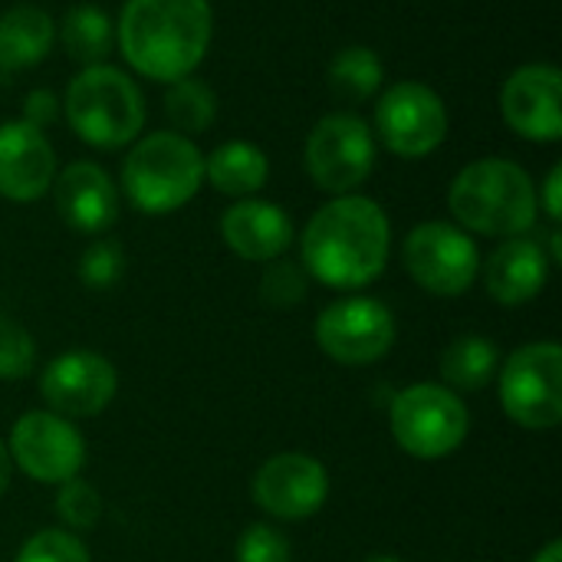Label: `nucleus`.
Segmentation results:
<instances>
[{
    "label": "nucleus",
    "mask_w": 562,
    "mask_h": 562,
    "mask_svg": "<svg viewBox=\"0 0 562 562\" xmlns=\"http://www.w3.org/2000/svg\"><path fill=\"white\" fill-rule=\"evenodd\" d=\"M66 119L72 132L95 148H119L138 138L145 99L115 66H86L66 89Z\"/></svg>",
    "instance_id": "nucleus-5"
},
{
    "label": "nucleus",
    "mask_w": 562,
    "mask_h": 562,
    "mask_svg": "<svg viewBox=\"0 0 562 562\" xmlns=\"http://www.w3.org/2000/svg\"><path fill=\"white\" fill-rule=\"evenodd\" d=\"M501 405L527 431H553L562 422L560 342H527L501 369Z\"/></svg>",
    "instance_id": "nucleus-7"
},
{
    "label": "nucleus",
    "mask_w": 562,
    "mask_h": 562,
    "mask_svg": "<svg viewBox=\"0 0 562 562\" xmlns=\"http://www.w3.org/2000/svg\"><path fill=\"white\" fill-rule=\"evenodd\" d=\"M119 392L115 366L92 349H69L56 356L40 375L43 402L63 418H95Z\"/></svg>",
    "instance_id": "nucleus-13"
},
{
    "label": "nucleus",
    "mask_w": 562,
    "mask_h": 562,
    "mask_svg": "<svg viewBox=\"0 0 562 562\" xmlns=\"http://www.w3.org/2000/svg\"><path fill=\"white\" fill-rule=\"evenodd\" d=\"M530 562H562V543L560 540H550Z\"/></svg>",
    "instance_id": "nucleus-35"
},
{
    "label": "nucleus",
    "mask_w": 562,
    "mask_h": 562,
    "mask_svg": "<svg viewBox=\"0 0 562 562\" xmlns=\"http://www.w3.org/2000/svg\"><path fill=\"white\" fill-rule=\"evenodd\" d=\"M13 562H92L89 560V550L82 547L79 537H72L69 530H40L33 533Z\"/></svg>",
    "instance_id": "nucleus-29"
},
{
    "label": "nucleus",
    "mask_w": 562,
    "mask_h": 562,
    "mask_svg": "<svg viewBox=\"0 0 562 562\" xmlns=\"http://www.w3.org/2000/svg\"><path fill=\"white\" fill-rule=\"evenodd\" d=\"M56 181V211L79 234H102L119 217V194L112 178L92 165L76 161Z\"/></svg>",
    "instance_id": "nucleus-17"
},
{
    "label": "nucleus",
    "mask_w": 562,
    "mask_h": 562,
    "mask_svg": "<svg viewBox=\"0 0 562 562\" xmlns=\"http://www.w3.org/2000/svg\"><path fill=\"white\" fill-rule=\"evenodd\" d=\"M56 112H59L56 95H53L49 89H36V92H30V95H26L23 122H30V125H36V128H43V125H49V122L56 119Z\"/></svg>",
    "instance_id": "nucleus-32"
},
{
    "label": "nucleus",
    "mask_w": 562,
    "mask_h": 562,
    "mask_svg": "<svg viewBox=\"0 0 562 562\" xmlns=\"http://www.w3.org/2000/svg\"><path fill=\"white\" fill-rule=\"evenodd\" d=\"M395 316L372 296H346L316 316V346L342 366H372L395 346Z\"/></svg>",
    "instance_id": "nucleus-10"
},
{
    "label": "nucleus",
    "mask_w": 562,
    "mask_h": 562,
    "mask_svg": "<svg viewBox=\"0 0 562 562\" xmlns=\"http://www.w3.org/2000/svg\"><path fill=\"white\" fill-rule=\"evenodd\" d=\"M10 481H13V461H10V451H7V445L0 441V497L10 491Z\"/></svg>",
    "instance_id": "nucleus-34"
},
{
    "label": "nucleus",
    "mask_w": 562,
    "mask_h": 562,
    "mask_svg": "<svg viewBox=\"0 0 562 562\" xmlns=\"http://www.w3.org/2000/svg\"><path fill=\"white\" fill-rule=\"evenodd\" d=\"M165 115L171 119L178 135H198V132L211 128V122L217 115V99L207 82L184 76V79L171 82V89L165 95Z\"/></svg>",
    "instance_id": "nucleus-25"
},
{
    "label": "nucleus",
    "mask_w": 562,
    "mask_h": 562,
    "mask_svg": "<svg viewBox=\"0 0 562 562\" xmlns=\"http://www.w3.org/2000/svg\"><path fill=\"white\" fill-rule=\"evenodd\" d=\"M550 277V257L537 240L507 237L484 263V286L501 306H524L537 300Z\"/></svg>",
    "instance_id": "nucleus-19"
},
{
    "label": "nucleus",
    "mask_w": 562,
    "mask_h": 562,
    "mask_svg": "<svg viewBox=\"0 0 562 562\" xmlns=\"http://www.w3.org/2000/svg\"><path fill=\"white\" fill-rule=\"evenodd\" d=\"M56 40V23L40 7H13L0 16V69L16 72L46 59Z\"/></svg>",
    "instance_id": "nucleus-20"
},
{
    "label": "nucleus",
    "mask_w": 562,
    "mask_h": 562,
    "mask_svg": "<svg viewBox=\"0 0 562 562\" xmlns=\"http://www.w3.org/2000/svg\"><path fill=\"white\" fill-rule=\"evenodd\" d=\"M504 122L530 142L562 138V76L550 63L520 66L501 89Z\"/></svg>",
    "instance_id": "nucleus-15"
},
{
    "label": "nucleus",
    "mask_w": 562,
    "mask_h": 562,
    "mask_svg": "<svg viewBox=\"0 0 562 562\" xmlns=\"http://www.w3.org/2000/svg\"><path fill=\"white\" fill-rule=\"evenodd\" d=\"M560 184H562V168H560V165H557V168L550 171V178H547V184H543V207H547V214H550V221H560V217H562Z\"/></svg>",
    "instance_id": "nucleus-33"
},
{
    "label": "nucleus",
    "mask_w": 562,
    "mask_h": 562,
    "mask_svg": "<svg viewBox=\"0 0 562 562\" xmlns=\"http://www.w3.org/2000/svg\"><path fill=\"white\" fill-rule=\"evenodd\" d=\"M375 128L389 151L402 158H425L445 142L448 112L431 86L398 82L379 99Z\"/></svg>",
    "instance_id": "nucleus-12"
},
{
    "label": "nucleus",
    "mask_w": 562,
    "mask_h": 562,
    "mask_svg": "<svg viewBox=\"0 0 562 562\" xmlns=\"http://www.w3.org/2000/svg\"><path fill=\"white\" fill-rule=\"evenodd\" d=\"M211 43L207 0H128L119 16L122 56L155 82H178L198 69Z\"/></svg>",
    "instance_id": "nucleus-2"
},
{
    "label": "nucleus",
    "mask_w": 562,
    "mask_h": 562,
    "mask_svg": "<svg viewBox=\"0 0 562 562\" xmlns=\"http://www.w3.org/2000/svg\"><path fill=\"white\" fill-rule=\"evenodd\" d=\"M389 425L395 445L405 454L418 461H441L464 445L471 431V415L458 392H451L448 385L418 382L395 395Z\"/></svg>",
    "instance_id": "nucleus-6"
},
{
    "label": "nucleus",
    "mask_w": 562,
    "mask_h": 562,
    "mask_svg": "<svg viewBox=\"0 0 562 562\" xmlns=\"http://www.w3.org/2000/svg\"><path fill=\"white\" fill-rule=\"evenodd\" d=\"M375 168L372 128L352 112H333L316 122L306 142V171L329 194H352Z\"/></svg>",
    "instance_id": "nucleus-9"
},
{
    "label": "nucleus",
    "mask_w": 562,
    "mask_h": 562,
    "mask_svg": "<svg viewBox=\"0 0 562 562\" xmlns=\"http://www.w3.org/2000/svg\"><path fill=\"white\" fill-rule=\"evenodd\" d=\"M329 497L326 468L300 451H283L263 461L254 477V501L277 520H306L323 510Z\"/></svg>",
    "instance_id": "nucleus-14"
},
{
    "label": "nucleus",
    "mask_w": 562,
    "mask_h": 562,
    "mask_svg": "<svg viewBox=\"0 0 562 562\" xmlns=\"http://www.w3.org/2000/svg\"><path fill=\"white\" fill-rule=\"evenodd\" d=\"M402 260L412 280L435 296H461L474 286L481 273L477 244L448 221L418 224L405 237Z\"/></svg>",
    "instance_id": "nucleus-8"
},
{
    "label": "nucleus",
    "mask_w": 562,
    "mask_h": 562,
    "mask_svg": "<svg viewBox=\"0 0 562 562\" xmlns=\"http://www.w3.org/2000/svg\"><path fill=\"white\" fill-rule=\"evenodd\" d=\"M329 86L346 102H366L382 86V59L369 46H346L329 63Z\"/></svg>",
    "instance_id": "nucleus-24"
},
{
    "label": "nucleus",
    "mask_w": 562,
    "mask_h": 562,
    "mask_svg": "<svg viewBox=\"0 0 562 562\" xmlns=\"http://www.w3.org/2000/svg\"><path fill=\"white\" fill-rule=\"evenodd\" d=\"M122 270H125V257H122V247L112 240H99L79 257V280L89 290L115 286L122 280Z\"/></svg>",
    "instance_id": "nucleus-31"
},
{
    "label": "nucleus",
    "mask_w": 562,
    "mask_h": 562,
    "mask_svg": "<svg viewBox=\"0 0 562 562\" xmlns=\"http://www.w3.org/2000/svg\"><path fill=\"white\" fill-rule=\"evenodd\" d=\"M537 201L530 175L507 158L468 165L448 191V207L458 224L484 237L527 234L537 224Z\"/></svg>",
    "instance_id": "nucleus-3"
},
{
    "label": "nucleus",
    "mask_w": 562,
    "mask_h": 562,
    "mask_svg": "<svg viewBox=\"0 0 562 562\" xmlns=\"http://www.w3.org/2000/svg\"><path fill=\"white\" fill-rule=\"evenodd\" d=\"M270 161L267 155L250 142H227L214 148V155L204 161V178L214 191L227 198H250L267 184Z\"/></svg>",
    "instance_id": "nucleus-21"
},
{
    "label": "nucleus",
    "mask_w": 562,
    "mask_h": 562,
    "mask_svg": "<svg viewBox=\"0 0 562 562\" xmlns=\"http://www.w3.org/2000/svg\"><path fill=\"white\" fill-rule=\"evenodd\" d=\"M63 46L82 66H102L112 49V20L99 7H72L63 20Z\"/></svg>",
    "instance_id": "nucleus-23"
},
{
    "label": "nucleus",
    "mask_w": 562,
    "mask_h": 562,
    "mask_svg": "<svg viewBox=\"0 0 562 562\" xmlns=\"http://www.w3.org/2000/svg\"><path fill=\"white\" fill-rule=\"evenodd\" d=\"M237 562H290L293 560V547L286 540V533H280L270 524H254L240 533L237 550H234Z\"/></svg>",
    "instance_id": "nucleus-30"
},
{
    "label": "nucleus",
    "mask_w": 562,
    "mask_h": 562,
    "mask_svg": "<svg viewBox=\"0 0 562 562\" xmlns=\"http://www.w3.org/2000/svg\"><path fill=\"white\" fill-rule=\"evenodd\" d=\"M221 237L224 244L254 263H270L286 254L293 244V221L283 207L270 201H237L221 217Z\"/></svg>",
    "instance_id": "nucleus-18"
},
{
    "label": "nucleus",
    "mask_w": 562,
    "mask_h": 562,
    "mask_svg": "<svg viewBox=\"0 0 562 562\" xmlns=\"http://www.w3.org/2000/svg\"><path fill=\"white\" fill-rule=\"evenodd\" d=\"M204 181V155L188 135L151 132L125 158L122 184L128 201L145 214L184 207Z\"/></svg>",
    "instance_id": "nucleus-4"
},
{
    "label": "nucleus",
    "mask_w": 562,
    "mask_h": 562,
    "mask_svg": "<svg viewBox=\"0 0 562 562\" xmlns=\"http://www.w3.org/2000/svg\"><path fill=\"white\" fill-rule=\"evenodd\" d=\"M310 280L306 270L293 260H270L260 277V300L273 310H293L306 300Z\"/></svg>",
    "instance_id": "nucleus-26"
},
{
    "label": "nucleus",
    "mask_w": 562,
    "mask_h": 562,
    "mask_svg": "<svg viewBox=\"0 0 562 562\" xmlns=\"http://www.w3.org/2000/svg\"><path fill=\"white\" fill-rule=\"evenodd\" d=\"M56 514L69 530H92L99 524V517H102V497L89 481L72 477V481L59 484Z\"/></svg>",
    "instance_id": "nucleus-27"
},
{
    "label": "nucleus",
    "mask_w": 562,
    "mask_h": 562,
    "mask_svg": "<svg viewBox=\"0 0 562 562\" xmlns=\"http://www.w3.org/2000/svg\"><path fill=\"white\" fill-rule=\"evenodd\" d=\"M501 349L484 336H461L441 356V379L451 392H481L497 379Z\"/></svg>",
    "instance_id": "nucleus-22"
},
{
    "label": "nucleus",
    "mask_w": 562,
    "mask_h": 562,
    "mask_svg": "<svg viewBox=\"0 0 562 562\" xmlns=\"http://www.w3.org/2000/svg\"><path fill=\"white\" fill-rule=\"evenodd\" d=\"M56 178V155L43 128L30 122L0 125V194L10 201H36Z\"/></svg>",
    "instance_id": "nucleus-16"
},
{
    "label": "nucleus",
    "mask_w": 562,
    "mask_h": 562,
    "mask_svg": "<svg viewBox=\"0 0 562 562\" xmlns=\"http://www.w3.org/2000/svg\"><path fill=\"white\" fill-rule=\"evenodd\" d=\"M10 461L40 484H66L86 464L79 428L56 412H26L10 431Z\"/></svg>",
    "instance_id": "nucleus-11"
},
{
    "label": "nucleus",
    "mask_w": 562,
    "mask_h": 562,
    "mask_svg": "<svg viewBox=\"0 0 562 562\" xmlns=\"http://www.w3.org/2000/svg\"><path fill=\"white\" fill-rule=\"evenodd\" d=\"M33 366H36L33 336L0 310V379H7V382L26 379L33 372Z\"/></svg>",
    "instance_id": "nucleus-28"
},
{
    "label": "nucleus",
    "mask_w": 562,
    "mask_h": 562,
    "mask_svg": "<svg viewBox=\"0 0 562 562\" xmlns=\"http://www.w3.org/2000/svg\"><path fill=\"white\" fill-rule=\"evenodd\" d=\"M389 247L392 227L385 211L372 198L339 194L303 231V270L333 290H359L382 277Z\"/></svg>",
    "instance_id": "nucleus-1"
},
{
    "label": "nucleus",
    "mask_w": 562,
    "mask_h": 562,
    "mask_svg": "<svg viewBox=\"0 0 562 562\" xmlns=\"http://www.w3.org/2000/svg\"><path fill=\"white\" fill-rule=\"evenodd\" d=\"M366 562H402L398 557H369Z\"/></svg>",
    "instance_id": "nucleus-36"
}]
</instances>
